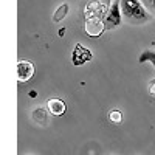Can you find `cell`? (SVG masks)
<instances>
[{
  "label": "cell",
  "mask_w": 155,
  "mask_h": 155,
  "mask_svg": "<svg viewBox=\"0 0 155 155\" xmlns=\"http://www.w3.org/2000/svg\"><path fill=\"white\" fill-rule=\"evenodd\" d=\"M121 12L132 22H146L150 19L138 0H121Z\"/></svg>",
  "instance_id": "1"
},
{
  "label": "cell",
  "mask_w": 155,
  "mask_h": 155,
  "mask_svg": "<svg viewBox=\"0 0 155 155\" xmlns=\"http://www.w3.org/2000/svg\"><path fill=\"white\" fill-rule=\"evenodd\" d=\"M109 0H92L85 8V19H101V16L109 12Z\"/></svg>",
  "instance_id": "2"
},
{
  "label": "cell",
  "mask_w": 155,
  "mask_h": 155,
  "mask_svg": "<svg viewBox=\"0 0 155 155\" xmlns=\"http://www.w3.org/2000/svg\"><path fill=\"white\" fill-rule=\"evenodd\" d=\"M120 5H121V0H115L113 5H112V8L109 9V12L104 16V19H102L106 30H113V28H116V27H118V25L121 23Z\"/></svg>",
  "instance_id": "3"
},
{
  "label": "cell",
  "mask_w": 155,
  "mask_h": 155,
  "mask_svg": "<svg viewBox=\"0 0 155 155\" xmlns=\"http://www.w3.org/2000/svg\"><path fill=\"white\" fill-rule=\"evenodd\" d=\"M34 74V67L33 64L28 61H20L17 64V79L20 82H27L30 81Z\"/></svg>",
  "instance_id": "4"
},
{
  "label": "cell",
  "mask_w": 155,
  "mask_h": 155,
  "mask_svg": "<svg viewBox=\"0 0 155 155\" xmlns=\"http://www.w3.org/2000/svg\"><path fill=\"white\" fill-rule=\"evenodd\" d=\"M104 30H106V27H104L102 19H85V31L88 36L98 37L102 34Z\"/></svg>",
  "instance_id": "5"
},
{
  "label": "cell",
  "mask_w": 155,
  "mask_h": 155,
  "mask_svg": "<svg viewBox=\"0 0 155 155\" xmlns=\"http://www.w3.org/2000/svg\"><path fill=\"white\" fill-rule=\"evenodd\" d=\"M92 61V53L90 50L84 48L81 44H76L74 51H73V64L74 65H82V64Z\"/></svg>",
  "instance_id": "6"
},
{
  "label": "cell",
  "mask_w": 155,
  "mask_h": 155,
  "mask_svg": "<svg viewBox=\"0 0 155 155\" xmlns=\"http://www.w3.org/2000/svg\"><path fill=\"white\" fill-rule=\"evenodd\" d=\"M47 107H48V112L54 116H61L65 113V102L58 99V98H53V99H48L47 102Z\"/></svg>",
  "instance_id": "7"
},
{
  "label": "cell",
  "mask_w": 155,
  "mask_h": 155,
  "mask_svg": "<svg viewBox=\"0 0 155 155\" xmlns=\"http://www.w3.org/2000/svg\"><path fill=\"white\" fill-rule=\"evenodd\" d=\"M33 121L37 123L39 126H47L48 123V112L44 107H39L33 112Z\"/></svg>",
  "instance_id": "8"
},
{
  "label": "cell",
  "mask_w": 155,
  "mask_h": 155,
  "mask_svg": "<svg viewBox=\"0 0 155 155\" xmlns=\"http://www.w3.org/2000/svg\"><path fill=\"white\" fill-rule=\"evenodd\" d=\"M138 62H140V64H143V62H150L152 65L155 67V51H149V50L143 51V53H141V56H140V59H138ZM152 81L155 82V79H152Z\"/></svg>",
  "instance_id": "9"
},
{
  "label": "cell",
  "mask_w": 155,
  "mask_h": 155,
  "mask_svg": "<svg viewBox=\"0 0 155 155\" xmlns=\"http://www.w3.org/2000/svg\"><path fill=\"white\" fill-rule=\"evenodd\" d=\"M67 12H68V5H67V3H62V5L56 9L54 16H53V20H54V22H62V19L67 16Z\"/></svg>",
  "instance_id": "10"
},
{
  "label": "cell",
  "mask_w": 155,
  "mask_h": 155,
  "mask_svg": "<svg viewBox=\"0 0 155 155\" xmlns=\"http://www.w3.org/2000/svg\"><path fill=\"white\" fill-rule=\"evenodd\" d=\"M109 120H110L112 123H115V124H120L121 120H123V115H121L120 110H110V113H109Z\"/></svg>",
  "instance_id": "11"
},
{
  "label": "cell",
  "mask_w": 155,
  "mask_h": 155,
  "mask_svg": "<svg viewBox=\"0 0 155 155\" xmlns=\"http://www.w3.org/2000/svg\"><path fill=\"white\" fill-rule=\"evenodd\" d=\"M149 92H150L152 96H155V82H153V81L149 82Z\"/></svg>",
  "instance_id": "12"
}]
</instances>
